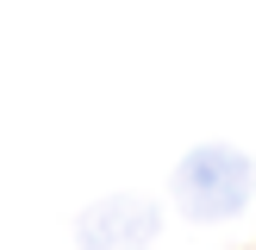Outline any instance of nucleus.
I'll list each match as a JSON object with an SVG mask.
<instances>
[{
    "label": "nucleus",
    "instance_id": "obj_1",
    "mask_svg": "<svg viewBox=\"0 0 256 250\" xmlns=\"http://www.w3.org/2000/svg\"><path fill=\"white\" fill-rule=\"evenodd\" d=\"M169 194L194 225H225L256 200V162L244 150H232V144H194L175 162Z\"/></svg>",
    "mask_w": 256,
    "mask_h": 250
},
{
    "label": "nucleus",
    "instance_id": "obj_2",
    "mask_svg": "<svg viewBox=\"0 0 256 250\" xmlns=\"http://www.w3.org/2000/svg\"><path fill=\"white\" fill-rule=\"evenodd\" d=\"M156 232H162V212L144 194H100L75 219V244L82 250H150Z\"/></svg>",
    "mask_w": 256,
    "mask_h": 250
}]
</instances>
